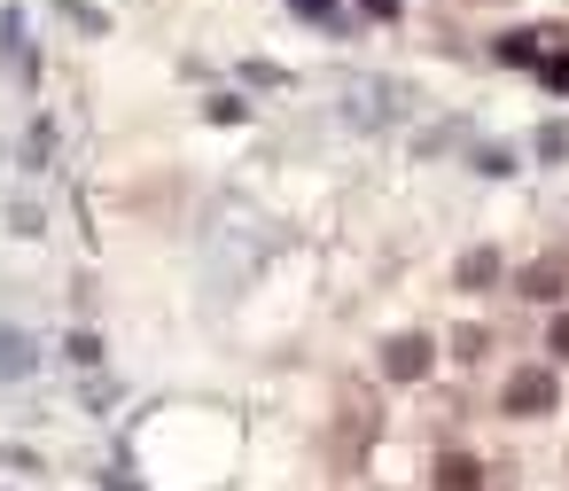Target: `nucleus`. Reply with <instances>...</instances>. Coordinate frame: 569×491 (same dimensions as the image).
Masks as SVG:
<instances>
[{"label": "nucleus", "mask_w": 569, "mask_h": 491, "mask_svg": "<svg viewBox=\"0 0 569 491\" xmlns=\"http://www.w3.org/2000/svg\"><path fill=\"white\" fill-rule=\"evenodd\" d=\"M491 273H499V258H491V250H476V258H468V265H460V281H468V289H483V281H491Z\"/></svg>", "instance_id": "nucleus-5"}, {"label": "nucleus", "mask_w": 569, "mask_h": 491, "mask_svg": "<svg viewBox=\"0 0 569 491\" xmlns=\"http://www.w3.org/2000/svg\"><path fill=\"white\" fill-rule=\"evenodd\" d=\"M553 289H561V265H553V258H546V265H530V273H522V297H553Z\"/></svg>", "instance_id": "nucleus-4"}, {"label": "nucleus", "mask_w": 569, "mask_h": 491, "mask_svg": "<svg viewBox=\"0 0 569 491\" xmlns=\"http://www.w3.org/2000/svg\"><path fill=\"white\" fill-rule=\"evenodd\" d=\"M538 79H546V87H561V94H569V56H546V63H538Z\"/></svg>", "instance_id": "nucleus-7"}, {"label": "nucleus", "mask_w": 569, "mask_h": 491, "mask_svg": "<svg viewBox=\"0 0 569 491\" xmlns=\"http://www.w3.org/2000/svg\"><path fill=\"white\" fill-rule=\"evenodd\" d=\"M24 367H32L24 343H17V335H0V374H24Z\"/></svg>", "instance_id": "nucleus-6"}, {"label": "nucleus", "mask_w": 569, "mask_h": 491, "mask_svg": "<svg viewBox=\"0 0 569 491\" xmlns=\"http://www.w3.org/2000/svg\"><path fill=\"white\" fill-rule=\"evenodd\" d=\"M421 367H429V335H398V343H390V374H398V382H413Z\"/></svg>", "instance_id": "nucleus-2"}, {"label": "nucleus", "mask_w": 569, "mask_h": 491, "mask_svg": "<svg viewBox=\"0 0 569 491\" xmlns=\"http://www.w3.org/2000/svg\"><path fill=\"white\" fill-rule=\"evenodd\" d=\"M553 398H561V382H553L546 367H522V374L507 382V413H546Z\"/></svg>", "instance_id": "nucleus-1"}, {"label": "nucleus", "mask_w": 569, "mask_h": 491, "mask_svg": "<svg viewBox=\"0 0 569 491\" xmlns=\"http://www.w3.org/2000/svg\"><path fill=\"white\" fill-rule=\"evenodd\" d=\"M476 483H483V468H476L468 452H445V460H437V491H476Z\"/></svg>", "instance_id": "nucleus-3"}, {"label": "nucleus", "mask_w": 569, "mask_h": 491, "mask_svg": "<svg viewBox=\"0 0 569 491\" xmlns=\"http://www.w3.org/2000/svg\"><path fill=\"white\" fill-rule=\"evenodd\" d=\"M553 359H569V320H553Z\"/></svg>", "instance_id": "nucleus-8"}, {"label": "nucleus", "mask_w": 569, "mask_h": 491, "mask_svg": "<svg viewBox=\"0 0 569 491\" xmlns=\"http://www.w3.org/2000/svg\"><path fill=\"white\" fill-rule=\"evenodd\" d=\"M367 17H398V0H367Z\"/></svg>", "instance_id": "nucleus-9"}]
</instances>
